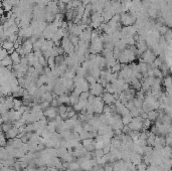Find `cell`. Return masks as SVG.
<instances>
[{"label": "cell", "instance_id": "cell-1", "mask_svg": "<svg viewBox=\"0 0 172 171\" xmlns=\"http://www.w3.org/2000/svg\"><path fill=\"white\" fill-rule=\"evenodd\" d=\"M155 58H156L155 53H153L152 50H150V49H149V50H146V52L142 54V59H143L142 62L146 63H148V64L152 63L153 62L155 61Z\"/></svg>", "mask_w": 172, "mask_h": 171}, {"label": "cell", "instance_id": "cell-2", "mask_svg": "<svg viewBox=\"0 0 172 171\" xmlns=\"http://www.w3.org/2000/svg\"><path fill=\"white\" fill-rule=\"evenodd\" d=\"M103 93V86L101 84H93L91 85V94L94 96H100Z\"/></svg>", "mask_w": 172, "mask_h": 171}, {"label": "cell", "instance_id": "cell-3", "mask_svg": "<svg viewBox=\"0 0 172 171\" xmlns=\"http://www.w3.org/2000/svg\"><path fill=\"white\" fill-rule=\"evenodd\" d=\"M103 101H104V103H106L107 105H111L112 103H115L116 102L115 97L113 96V94L108 93V92L103 95Z\"/></svg>", "mask_w": 172, "mask_h": 171}, {"label": "cell", "instance_id": "cell-4", "mask_svg": "<svg viewBox=\"0 0 172 171\" xmlns=\"http://www.w3.org/2000/svg\"><path fill=\"white\" fill-rule=\"evenodd\" d=\"M1 64H2V67H5L7 68H10L12 64H14V63H13V61H12L11 57H9V55H8L7 58L2 59V61H1Z\"/></svg>", "mask_w": 172, "mask_h": 171}, {"label": "cell", "instance_id": "cell-5", "mask_svg": "<svg viewBox=\"0 0 172 171\" xmlns=\"http://www.w3.org/2000/svg\"><path fill=\"white\" fill-rule=\"evenodd\" d=\"M44 115L45 116H48V118H54L57 116V110H55L54 107H52V108H48L46 111L44 112Z\"/></svg>", "mask_w": 172, "mask_h": 171}, {"label": "cell", "instance_id": "cell-6", "mask_svg": "<svg viewBox=\"0 0 172 171\" xmlns=\"http://www.w3.org/2000/svg\"><path fill=\"white\" fill-rule=\"evenodd\" d=\"M58 102L60 104H68V103H71V99H69V97L67 96V95H60L59 96V98L58 99Z\"/></svg>", "mask_w": 172, "mask_h": 171}, {"label": "cell", "instance_id": "cell-7", "mask_svg": "<svg viewBox=\"0 0 172 171\" xmlns=\"http://www.w3.org/2000/svg\"><path fill=\"white\" fill-rule=\"evenodd\" d=\"M8 53H9L8 50H6L5 48H2L1 49V58H1V61L8 57Z\"/></svg>", "mask_w": 172, "mask_h": 171}, {"label": "cell", "instance_id": "cell-8", "mask_svg": "<svg viewBox=\"0 0 172 171\" xmlns=\"http://www.w3.org/2000/svg\"><path fill=\"white\" fill-rule=\"evenodd\" d=\"M105 171H114V166L106 165V166H105Z\"/></svg>", "mask_w": 172, "mask_h": 171}]
</instances>
